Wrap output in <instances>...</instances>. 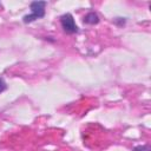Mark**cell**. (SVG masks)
Wrapping results in <instances>:
<instances>
[{
  "mask_svg": "<svg viewBox=\"0 0 151 151\" xmlns=\"http://www.w3.org/2000/svg\"><path fill=\"white\" fill-rule=\"evenodd\" d=\"M6 88H7V86H6L5 80H4L2 78H0V93H1L4 90H6Z\"/></svg>",
  "mask_w": 151,
  "mask_h": 151,
  "instance_id": "5",
  "label": "cell"
},
{
  "mask_svg": "<svg viewBox=\"0 0 151 151\" xmlns=\"http://www.w3.org/2000/svg\"><path fill=\"white\" fill-rule=\"evenodd\" d=\"M47 2L46 1H33L31 2L29 7H31V11L32 13L31 14H27L22 18L25 24H28V22H32L39 18H42L45 15V7H46Z\"/></svg>",
  "mask_w": 151,
  "mask_h": 151,
  "instance_id": "1",
  "label": "cell"
},
{
  "mask_svg": "<svg viewBox=\"0 0 151 151\" xmlns=\"http://www.w3.org/2000/svg\"><path fill=\"white\" fill-rule=\"evenodd\" d=\"M84 22H85V24H88V25L98 24V22H99V17H98L97 13L90 12V13H87V14L84 17Z\"/></svg>",
  "mask_w": 151,
  "mask_h": 151,
  "instance_id": "3",
  "label": "cell"
},
{
  "mask_svg": "<svg viewBox=\"0 0 151 151\" xmlns=\"http://www.w3.org/2000/svg\"><path fill=\"white\" fill-rule=\"evenodd\" d=\"M60 24L64 28V31L66 33H70V34H73V33H77L79 29H78V26L76 25L74 22V19L72 17L71 13H65L60 17Z\"/></svg>",
  "mask_w": 151,
  "mask_h": 151,
  "instance_id": "2",
  "label": "cell"
},
{
  "mask_svg": "<svg viewBox=\"0 0 151 151\" xmlns=\"http://www.w3.org/2000/svg\"><path fill=\"white\" fill-rule=\"evenodd\" d=\"M133 151H151L149 145H138L133 149Z\"/></svg>",
  "mask_w": 151,
  "mask_h": 151,
  "instance_id": "4",
  "label": "cell"
}]
</instances>
